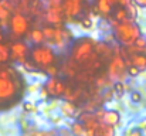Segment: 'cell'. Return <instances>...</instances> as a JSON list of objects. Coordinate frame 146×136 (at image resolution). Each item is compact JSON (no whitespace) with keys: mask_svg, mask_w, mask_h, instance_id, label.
<instances>
[{"mask_svg":"<svg viewBox=\"0 0 146 136\" xmlns=\"http://www.w3.org/2000/svg\"><path fill=\"white\" fill-rule=\"evenodd\" d=\"M11 10H13V6L9 0H0V23L1 24H6V21L10 19Z\"/></svg>","mask_w":146,"mask_h":136,"instance_id":"cell-10","label":"cell"},{"mask_svg":"<svg viewBox=\"0 0 146 136\" xmlns=\"http://www.w3.org/2000/svg\"><path fill=\"white\" fill-rule=\"evenodd\" d=\"M23 67H24L27 71H30V72H34L37 68H40V67H38V65H37L34 61H29V60H26V61L23 62Z\"/></svg>","mask_w":146,"mask_h":136,"instance_id":"cell-23","label":"cell"},{"mask_svg":"<svg viewBox=\"0 0 146 136\" xmlns=\"http://www.w3.org/2000/svg\"><path fill=\"white\" fill-rule=\"evenodd\" d=\"M95 50H97V52L99 54V55H106V54H109V52H111L109 45L104 44V43H99V44L95 47Z\"/></svg>","mask_w":146,"mask_h":136,"instance_id":"cell-21","label":"cell"},{"mask_svg":"<svg viewBox=\"0 0 146 136\" xmlns=\"http://www.w3.org/2000/svg\"><path fill=\"white\" fill-rule=\"evenodd\" d=\"M113 17H115L116 21H125V20H128V11H126V9H123V7L116 9L113 11Z\"/></svg>","mask_w":146,"mask_h":136,"instance_id":"cell-18","label":"cell"},{"mask_svg":"<svg viewBox=\"0 0 146 136\" xmlns=\"http://www.w3.org/2000/svg\"><path fill=\"white\" fill-rule=\"evenodd\" d=\"M81 27H82L84 30H91V29H92V21H91L90 19H84L82 23H81Z\"/></svg>","mask_w":146,"mask_h":136,"instance_id":"cell-28","label":"cell"},{"mask_svg":"<svg viewBox=\"0 0 146 136\" xmlns=\"http://www.w3.org/2000/svg\"><path fill=\"white\" fill-rule=\"evenodd\" d=\"M29 52H30L29 45L26 43H23V41H14L10 45V58L20 62V64H23L27 60Z\"/></svg>","mask_w":146,"mask_h":136,"instance_id":"cell-6","label":"cell"},{"mask_svg":"<svg viewBox=\"0 0 146 136\" xmlns=\"http://www.w3.org/2000/svg\"><path fill=\"white\" fill-rule=\"evenodd\" d=\"M30 40L34 44H43V41L46 40L44 34H43V30H33L30 33Z\"/></svg>","mask_w":146,"mask_h":136,"instance_id":"cell-16","label":"cell"},{"mask_svg":"<svg viewBox=\"0 0 146 136\" xmlns=\"http://www.w3.org/2000/svg\"><path fill=\"white\" fill-rule=\"evenodd\" d=\"M72 58L75 62H87L94 52V41L91 38H78L72 45Z\"/></svg>","mask_w":146,"mask_h":136,"instance_id":"cell-3","label":"cell"},{"mask_svg":"<svg viewBox=\"0 0 146 136\" xmlns=\"http://www.w3.org/2000/svg\"><path fill=\"white\" fill-rule=\"evenodd\" d=\"M44 70H46V72L48 74L50 77H55V75L58 74V68H57L55 65H52V64H51V65H47Z\"/></svg>","mask_w":146,"mask_h":136,"instance_id":"cell-25","label":"cell"},{"mask_svg":"<svg viewBox=\"0 0 146 136\" xmlns=\"http://www.w3.org/2000/svg\"><path fill=\"white\" fill-rule=\"evenodd\" d=\"M101 121L106 125H111V126H116L121 121V115L118 111H104L102 112V116H101Z\"/></svg>","mask_w":146,"mask_h":136,"instance_id":"cell-9","label":"cell"},{"mask_svg":"<svg viewBox=\"0 0 146 136\" xmlns=\"http://www.w3.org/2000/svg\"><path fill=\"white\" fill-rule=\"evenodd\" d=\"M23 109L27 111V112H34V111H36V106H34L31 102H24V103H23Z\"/></svg>","mask_w":146,"mask_h":136,"instance_id":"cell-29","label":"cell"},{"mask_svg":"<svg viewBox=\"0 0 146 136\" xmlns=\"http://www.w3.org/2000/svg\"><path fill=\"white\" fill-rule=\"evenodd\" d=\"M123 136H142V132H141V129H131Z\"/></svg>","mask_w":146,"mask_h":136,"instance_id":"cell-30","label":"cell"},{"mask_svg":"<svg viewBox=\"0 0 146 136\" xmlns=\"http://www.w3.org/2000/svg\"><path fill=\"white\" fill-rule=\"evenodd\" d=\"M97 7L98 10L102 13V14H109L111 11H112V6L109 4V1L108 0H98L97 1Z\"/></svg>","mask_w":146,"mask_h":136,"instance_id":"cell-17","label":"cell"},{"mask_svg":"<svg viewBox=\"0 0 146 136\" xmlns=\"http://www.w3.org/2000/svg\"><path fill=\"white\" fill-rule=\"evenodd\" d=\"M113 90L118 92V95H122V94H123V90H125V87H123V84H122L121 81H116L115 85H113Z\"/></svg>","mask_w":146,"mask_h":136,"instance_id":"cell-27","label":"cell"},{"mask_svg":"<svg viewBox=\"0 0 146 136\" xmlns=\"http://www.w3.org/2000/svg\"><path fill=\"white\" fill-rule=\"evenodd\" d=\"M126 72H128L131 77H136V75L141 72V70H139V68H136L135 65H131V67H128V68H126Z\"/></svg>","mask_w":146,"mask_h":136,"instance_id":"cell-26","label":"cell"},{"mask_svg":"<svg viewBox=\"0 0 146 136\" xmlns=\"http://www.w3.org/2000/svg\"><path fill=\"white\" fill-rule=\"evenodd\" d=\"M21 90L20 75L10 67L0 68V103L11 102L19 98Z\"/></svg>","mask_w":146,"mask_h":136,"instance_id":"cell-1","label":"cell"},{"mask_svg":"<svg viewBox=\"0 0 146 136\" xmlns=\"http://www.w3.org/2000/svg\"><path fill=\"white\" fill-rule=\"evenodd\" d=\"M133 1V4H136V6H139V7H145L146 9V0H132Z\"/></svg>","mask_w":146,"mask_h":136,"instance_id":"cell-32","label":"cell"},{"mask_svg":"<svg viewBox=\"0 0 146 136\" xmlns=\"http://www.w3.org/2000/svg\"><path fill=\"white\" fill-rule=\"evenodd\" d=\"M71 131H72V135L74 136H82L84 135V132H85L84 123H81V122H75V123H72Z\"/></svg>","mask_w":146,"mask_h":136,"instance_id":"cell-20","label":"cell"},{"mask_svg":"<svg viewBox=\"0 0 146 136\" xmlns=\"http://www.w3.org/2000/svg\"><path fill=\"white\" fill-rule=\"evenodd\" d=\"M57 81H58V78H55V77H50L48 80H47V82H46L44 88H46V91L48 92L50 95H54V91H55V84H57Z\"/></svg>","mask_w":146,"mask_h":136,"instance_id":"cell-19","label":"cell"},{"mask_svg":"<svg viewBox=\"0 0 146 136\" xmlns=\"http://www.w3.org/2000/svg\"><path fill=\"white\" fill-rule=\"evenodd\" d=\"M55 51L48 45L37 44L31 48V61H34L38 67L46 68L47 65L54 64L55 61Z\"/></svg>","mask_w":146,"mask_h":136,"instance_id":"cell-4","label":"cell"},{"mask_svg":"<svg viewBox=\"0 0 146 136\" xmlns=\"http://www.w3.org/2000/svg\"><path fill=\"white\" fill-rule=\"evenodd\" d=\"M131 99H132L133 102H141L142 96H141V94H139V92H133V94L131 95Z\"/></svg>","mask_w":146,"mask_h":136,"instance_id":"cell-31","label":"cell"},{"mask_svg":"<svg viewBox=\"0 0 146 136\" xmlns=\"http://www.w3.org/2000/svg\"><path fill=\"white\" fill-rule=\"evenodd\" d=\"M139 129H141V131H142V129H146V119L141 121V123H139Z\"/></svg>","mask_w":146,"mask_h":136,"instance_id":"cell-34","label":"cell"},{"mask_svg":"<svg viewBox=\"0 0 146 136\" xmlns=\"http://www.w3.org/2000/svg\"><path fill=\"white\" fill-rule=\"evenodd\" d=\"M115 37L121 44L129 47L141 37V29L135 21L125 20V21H121V24L115 26Z\"/></svg>","mask_w":146,"mask_h":136,"instance_id":"cell-2","label":"cell"},{"mask_svg":"<svg viewBox=\"0 0 146 136\" xmlns=\"http://www.w3.org/2000/svg\"><path fill=\"white\" fill-rule=\"evenodd\" d=\"M65 92V84L62 82V81H57V84H55V91H54V96H60V95H62Z\"/></svg>","mask_w":146,"mask_h":136,"instance_id":"cell-22","label":"cell"},{"mask_svg":"<svg viewBox=\"0 0 146 136\" xmlns=\"http://www.w3.org/2000/svg\"><path fill=\"white\" fill-rule=\"evenodd\" d=\"M54 33H55V29H51V27H46L44 30H43V34H44V38H47V40H52V37H54Z\"/></svg>","mask_w":146,"mask_h":136,"instance_id":"cell-24","label":"cell"},{"mask_svg":"<svg viewBox=\"0 0 146 136\" xmlns=\"http://www.w3.org/2000/svg\"><path fill=\"white\" fill-rule=\"evenodd\" d=\"M47 21L52 24L61 23V6L60 7H51L47 11Z\"/></svg>","mask_w":146,"mask_h":136,"instance_id":"cell-12","label":"cell"},{"mask_svg":"<svg viewBox=\"0 0 146 136\" xmlns=\"http://www.w3.org/2000/svg\"><path fill=\"white\" fill-rule=\"evenodd\" d=\"M10 60V45L0 43V64H4Z\"/></svg>","mask_w":146,"mask_h":136,"instance_id":"cell-14","label":"cell"},{"mask_svg":"<svg viewBox=\"0 0 146 136\" xmlns=\"http://www.w3.org/2000/svg\"><path fill=\"white\" fill-rule=\"evenodd\" d=\"M94 135L95 136H113L115 135V131H113V126L111 125H106V123H98V126L94 129Z\"/></svg>","mask_w":146,"mask_h":136,"instance_id":"cell-11","label":"cell"},{"mask_svg":"<svg viewBox=\"0 0 146 136\" xmlns=\"http://www.w3.org/2000/svg\"><path fill=\"white\" fill-rule=\"evenodd\" d=\"M132 65H135L136 68H139L141 71L146 68V57L142 54H133L132 55Z\"/></svg>","mask_w":146,"mask_h":136,"instance_id":"cell-13","label":"cell"},{"mask_svg":"<svg viewBox=\"0 0 146 136\" xmlns=\"http://www.w3.org/2000/svg\"><path fill=\"white\" fill-rule=\"evenodd\" d=\"M9 24H10L11 36L14 38H21L24 34H27V31L30 29L29 19L21 13H16V14L10 16V23Z\"/></svg>","mask_w":146,"mask_h":136,"instance_id":"cell-5","label":"cell"},{"mask_svg":"<svg viewBox=\"0 0 146 136\" xmlns=\"http://www.w3.org/2000/svg\"><path fill=\"white\" fill-rule=\"evenodd\" d=\"M3 40H4V33H3V30L0 29V43H1Z\"/></svg>","mask_w":146,"mask_h":136,"instance_id":"cell-35","label":"cell"},{"mask_svg":"<svg viewBox=\"0 0 146 136\" xmlns=\"http://www.w3.org/2000/svg\"><path fill=\"white\" fill-rule=\"evenodd\" d=\"M81 9H82V1L81 0H65L64 4H62V10L70 17L78 16L81 13Z\"/></svg>","mask_w":146,"mask_h":136,"instance_id":"cell-8","label":"cell"},{"mask_svg":"<svg viewBox=\"0 0 146 136\" xmlns=\"http://www.w3.org/2000/svg\"><path fill=\"white\" fill-rule=\"evenodd\" d=\"M61 111H62V113L67 116V118H71V116H74L75 115V105L72 103V102H64L62 105H61Z\"/></svg>","mask_w":146,"mask_h":136,"instance_id":"cell-15","label":"cell"},{"mask_svg":"<svg viewBox=\"0 0 146 136\" xmlns=\"http://www.w3.org/2000/svg\"><path fill=\"white\" fill-rule=\"evenodd\" d=\"M132 0H118V4H121V7H126Z\"/></svg>","mask_w":146,"mask_h":136,"instance_id":"cell-33","label":"cell"},{"mask_svg":"<svg viewBox=\"0 0 146 136\" xmlns=\"http://www.w3.org/2000/svg\"><path fill=\"white\" fill-rule=\"evenodd\" d=\"M125 62H123V60L119 57V55H116L113 60H112V62L109 64V77L112 78V80H118V81H122L123 80V77H125Z\"/></svg>","mask_w":146,"mask_h":136,"instance_id":"cell-7","label":"cell"}]
</instances>
